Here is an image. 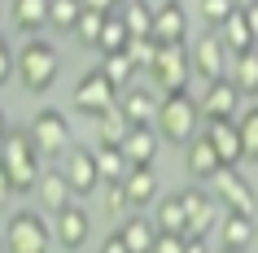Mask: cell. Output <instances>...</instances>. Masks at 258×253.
<instances>
[{"label": "cell", "instance_id": "1", "mask_svg": "<svg viewBox=\"0 0 258 253\" xmlns=\"http://www.w3.org/2000/svg\"><path fill=\"white\" fill-rule=\"evenodd\" d=\"M57 70H61V53H57L48 40L27 35V44H22L18 57H14V79L22 83V92L44 96V92L57 83Z\"/></svg>", "mask_w": 258, "mask_h": 253}, {"label": "cell", "instance_id": "2", "mask_svg": "<svg viewBox=\"0 0 258 253\" xmlns=\"http://www.w3.org/2000/svg\"><path fill=\"white\" fill-rule=\"evenodd\" d=\"M158 135H162L166 144H188L197 127H202V105L188 96V88H175V92H162L158 96Z\"/></svg>", "mask_w": 258, "mask_h": 253}, {"label": "cell", "instance_id": "3", "mask_svg": "<svg viewBox=\"0 0 258 253\" xmlns=\"http://www.w3.org/2000/svg\"><path fill=\"white\" fill-rule=\"evenodd\" d=\"M0 166L9 175L14 192H35V179L44 171V153L35 148L31 131H9L0 140Z\"/></svg>", "mask_w": 258, "mask_h": 253}, {"label": "cell", "instance_id": "4", "mask_svg": "<svg viewBox=\"0 0 258 253\" xmlns=\"http://www.w3.org/2000/svg\"><path fill=\"white\" fill-rule=\"evenodd\" d=\"M184 197V236H188V244L197 249V244H206V236L215 231L219 214H223V205L215 201V192H206L202 184H192L179 192Z\"/></svg>", "mask_w": 258, "mask_h": 253}, {"label": "cell", "instance_id": "5", "mask_svg": "<svg viewBox=\"0 0 258 253\" xmlns=\"http://www.w3.org/2000/svg\"><path fill=\"white\" fill-rule=\"evenodd\" d=\"M162 92H175V88H188L192 79V57H188V40L184 44H158L153 48V61L145 70Z\"/></svg>", "mask_w": 258, "mask_h": 253}, {"label": "cell", "instance_id": "6", "mask_svg": "<svg viewBox=\"0 0 258 253\" xmlns=\"http://www.w3.org/2000/svg\"><path fill=\"white\" fill-rule=\"evenodd\" d=\"M118 83L109 79L101 66H92L88 74H79V83H75V92H70V105L79 109V114H88V118H96V114H105L109 105H118Z\"/></svg>", "mask_w": 258, "mask_h": 253}, {"label": "cell", "instance_id": "7", "mask_svg": "<svg viewBox=\"0 0 258 253\" xmlns=\"http://www.w3.org/2000/svg\"><path fill=\"white\" fill-rule=\"evenodd\" d=\"M5 249L14 253H48L53 249V227L44 223V214H14L5 227Z\"/></svg>", "mask_w": 258, "mask_h": 253}, {"label": "cell", "instance_id": "8", "mask_svg": "<svg viewBox=\"0 0 258 253\" xmlns=\"http://www.w3.org/2000/svg\"><path fill=\"white\" fill-rule=\"evenodd\" d=\"M31 140L40 148L44 157H61L70 148V122L61 109H40L35 118H31Z\"/></svg>", "mask_w": 258, "mask_h": 253}, {"label": "cell", "instance_id": "9", "mask_svg": "<svg viewBox=\"0 0 258 253\" xmlns=\"http://www.w3.org/2000/svg\"><path fill=\"white\" fill-rule=\"evenodd\" d=\"M188 57H192V74H197L202 83L223 79V74H228V66H232V53L223 48L219 31H206L197 44H188Z\"/></svg>", "mask_w": 258, "mask_h": 253}, {"label": "cell", "instance_id": "10", "mask_svg": "<svg viewBox=\"0 0 258 253\" xmlns=\"http://www.w3.org/2000/svg\"><path fill=\"white\" fill-rule=\"evenodd\" d=\"M210 192H215V201L223 205V210L258 214V197H254V188H249V179H241V175H236V166H223V171L210 179Z\"/></svg>", "mask_w": 258, "mask_h": 253}, {"label": "cell", "instance_id": "11", "mask_svg": "<svg viewBox=\"0 0 258 253\" xmlns=\"http://www.w3.org/2000/svg\"><path fill=\"white\" fill-rule=\"evenodd\" d=\"M61 175H66V184L75 197H92L96 188H101V171H96V153L83 144H70L66 148V161H61Z\"/></svg>", "mask_w": 258, "mask_h": 253}, {"label": "cell", "instance_id": "12", "mask_svg": "<svg viewBox=\"0 0 258 253\" xmlns=\"http://www.w3.org/2000/svg\"><path fill=\"white\" fill-rule=\"evenodd\" d=\"M53 240L61 249H83V244L92 240V214L83 210L79 201L61 205V210L53 214Z\"/></svg>", "mask_w": 258, "mask_h": 253}, {"label": "cell", "instance_id": "13", "mask_svg": "<svg viewBox=\"0 0 258 253\" xmlns=\"http://www.w3.org/2000/svg\"><path fill=\"white\" fill-rule=\"evenodd\" d=\"M153 44H184L188 40V14L179 9V0L153 5Z\"/></svg>", "mask_w": 258, "mask_h": 253}, {"label": "cell", "instance_id": "14", "mask_svg": "<svg viewBox=\"0 0 258 253\" xmlns=\"http://www.w3.org/2000/svg\"><path fill=\"white\" fill-rule=\"evenodd\" d=\"M202 135L219 148L223 166L245 161V144H241V127H236V118H206V131H202Z\"/></svg>", "mask_w": 258, "mask_h": 253}, {"label": "cell", "instance_id": "15", "mask_svg": "<svg viewBox=\"0 0 258 253\" xmlns=\"http://www.w3.org/2000/svg\"><path fill=\"white\" fill-rule=\"evenodd\" d=\"M236 109H241V92H236V83L223 74V79H210L202 92V118H236Z\"/></svg>", "mask_w": 258, "mask_h": 253}, {"label": "cell", "instance_id": "16", "mask_svg": "<svg viewBox=\"0 0 258 253\" xmlns=\"http://www.w3.org/2000/svg\"><path fill=\"white\" fill-rule=\"evenodd\" d=\"M184 171L192 175V179H215L219 171H223V157H219V148L206 140V135H192L188 144H184Z\"/></svg>", "mask_w": 258, "mask_h": 253}, {"label": "cell", "instance_id": "17", "mask_svg": "<svg viewBox=\"0 0 258 253\" xmlns=\"http://www.w3.org/2000/svg\"><path fill=\"white\" fill-rule=\"evenodd\" d=\"M118 105H122V114H127V122L132 127H153L158 122V96L149 92V88H122L118 92Z\"/></svg>", "mask_w": 258, "mask_h": 253}, {"label": "cell", "instance_id": "18", "mask_svg": "<svg viewBox=\"0 0 258 253\" xmlns=\"http://www.w3.org/2000/svg\"><path fill=\"white\" fill-rule=\"evenodd\" d=\"M35 197H40L44 214H57L61 205H70L75 201V192H70L66 175H61V166H53V171H40V179H35Z\"/></svg>", "mask_w": 258, "mask_h": 253}, {"label": "cell", "instance_id": "19", "mask_svg": "<svg viewBox=\"0 0 258 253\" xmlns=\"http://www.w3.org/2000/svg\"><path fill=\"white\" fill-rule=\"evenodd\" d=\"M158 148H162L158 127H132L127 140H122V153H127L132 166H153V161H158Z\"/></svg>", "mask_w": 258, "mask_h": 253}, {"label": "cell", "instance_id": "20", "mask_svg": "<svg viewBox=\"0 0 258 253\" xmlns=\"http://www.w3.org/2000/svg\"><path fill=\"white\" fill-rule=\"evenodd\" d=\"M219 240H223V249H254V214L223 210V218H219Z\"/></svg>", "mask_w": 258, "mask_h": 253}, {"label": "cell", "instance_id": "21", "mask_svg": "<svg viewBox=\"0 0 258 253\" xmlns=\"http://www.w3.org/2000/svg\"><path fill=\"white\" fill-rule=\"evenodd\" d=\"M9 22L18 35H40L48 27V0H14L9 5Z\"/></svg>", "mask_w": 258, "mask_h": 253}, {"label": "cell", "instance_id": "22", "mask_svg": "<svg viewBox=\"0 0 258 253\" xmlns=\"http://www.w3.org/2000/svg\"><path fill=\"white\" fill-rule=\"evenodd\" d=\"M219 40H223V48H228L232 57L258 44V40H254V31H249V18H245V9H241V5H236V9H232V14L223 18V22H219Z\"/></svg>", "mask_w": 258, "mask_h": 253}, {"label": "cell", "instance_id": "23", "mask_svg": "<svg viewBox=\"0 0 258 253\" xmlns=\"http://www.w3.org/2000/svg\"><path fill=\"white\" fill-rule=\"evenodd\" d=\"M122 188H127V197H132L136 210H149L158 201V175H153V166H132L122 175Z\"/></svg>", "mask_w": 258, "mask_h": 253}, {"label": "cell", "instance_id": "24", "mask_svg": "<svg viewBox=\"0 0 258 253\" xmlns=\"http://www.w3.org/2000/svg\"><path fill=\"white\" fill-rule=\"evenodd\" d=\"M228 79L236 83V92H241V96H258V44L232 57V66H228Z\"/></svg>", "mask_w": 258, "mask_h": 253}, {"label": "cell", "instance_id": "25", "mask_svg": "<svg viewBox=\"0 0 258 253\" xmlns=\"http://www.w3.org/2000/svg\"><path fill=\"white\" fill-rule=\"evenodd\" d=\"M92 122H96V144H122L127 131H132V122H127L122 105H109L105 114H96Z\"/></svg>", "mask_w": 258, "mask_h": 253}, {"label": "cell", "instance_id": "26", "mask_svg": "<svg viewBox=\"0 0 258 253\" xmlns=\"http://www.w3.org/2000/svg\"><path fill=\"white\" fill-rule=\"evenodd\" d=\"M122 240H127V249L132 253H153V236H158V227L149 223V218H140V214H127L118 223Z\"/></svg>", "mask_w": 258, "mask_h": 253}, {"label": "cell", "instance_id": "27", "mask_svg": "<svg viewBox=\"0 0 258 253\" xmlns=\"http://www.w3.org/2000/svg\"><path fill=\"white\" fill-rule=\"evenodd\" d=\"M101 192V210L109 214V218H127V214H136V205H132V197H127V188H122V179H105V184L96 188Z\"/></svg>", "mask_w": 258, "mask_h": 253}, {"label": "cell", "instance_id": "28", "mask_svg": "<svg viewBox=\"0 0 258 253\" xmlns=\"http://www.w3.org/2000/svg\"><path fill=\"white\" fill-rule=\"evenodd\" d=\"M96 171H101V184L105 179H122V175L132 171V161H127V153H122V144H96Z\"/></svg>", "mask_w": 258, "mask_h": 253}, {"label": "cell", "instance_id": "29", "mask_svg": "<svg viewBox=\"0 0 258 253\" xmlns=\"http://www.w3.org/2000/svg\"><path fill=\"white\" fill-rule=\"evenodd\" d=\"M118 18H122V27L132 31V35H149L153 31V5L149 0H122Z\"/></svg>", "mask_w": 258, "mask_h": 253}, {"label": "cell", "instance_id": "30", "mask_svg": "<svg viewBox=\"0 0 258 253\" xmlns=\"http://www.w3.org/2000/svg\"><path fill=\"white\" fill-rule=\"evenodd\" d=\"M105 18H109V14H101V9H88V5H83V14H79V22L70 27V35H75L83 48H96V40H101V27H105Z\"/></svg>", "mask_w": 258, "mask_h": 253}, {"label": "cell", "instance_id": "31", "mask_svg": "<svg viewBox=\"0 0 258 253\" xmlns=\"http://www.w3.org/2000/svg\"><path fill=\"white\" fill-rule=\"evenodd\" d=\"M127 40H132V31L122 27L118 14H109L101 27V40H96V53H118V48H127Z\"/></svg>", "mask_w": 258, "mask_h": 253}, {"label": "cell", "instance_id": "32", "mask_svg": "<svg viewBox=\"0 0 258 253\" xmlns=\"http://www.w3.org/2000/svg\"><path fill=\"white\" fill-rule=\"evenodd\" d=\"M101 70H105L118 88H127V83H132V74H136V66H132L127 48H118V53H101Z\"/></svg>", "mask_w": 258, "mask_h": 253}, {"label": "cell", "instance_id": "33", "mask_svg": "<svg viewBox=\"0 0 258 253\" xmlns=\"http://www.w3.org/2000/svg\"><path fill=\"white\" fill-rule=\"evenodd\" d=\"M79 14H83V0H48V27L57 31H70L79 22Z\"/></svg>", "mask_w": 258, "mask_h": 253}, {"label": "cell", "instance_id": "34", "mask_svg": "<svg viewBox=\"0 0 258 253\" xmlns=\"http://www.w3.org/2000/svg\"><path fill=\"white\" fill-rule=\"evenodd\" d=\"M236 127H241V144H245V161H258V105H249L236 118Z\"/></svg>", "mask_w": 258, "mask_h": 253}, {"label": "cell", "instance_id": "35", "mask_svg": "<svg viewBox=\"0 0 258 253\" xmlns=\"http://www.w3.org/2000/svg\"><path fill=\"white\" fill-rule=\"evenodd\" d=\"M153 35H132L127 40V57H132V66H136V74H145L149 70V61H153Z\"/></svg>", "mask_w": 258, "mask_h": 253}, {"label": "cell", "instance_id": "36", "mask_svg": "<svg viewBox=\"0 0 258 253\" xmlns=\"http://www.w3.org/2000/svg\"><path fill=\"white\" fill-rule=\"evenodd\" d=\"M232 9H236V0H202V22L210 31H219V22H223Z\"/></svg>", "mask_w": 258, "mask_h": 253}, {"label": "cell", "instance_id": "37", "mask_svg": "<svg viewBox=\"0 0 258 253\" xmlns=\"http://www.w3.org/2000/svg\"><path fill=\"white\" fill-rule=\"evenodd\" d=\"M14 57H18V53H14V48H9L5 40H0V88L14 79Z\"/></svg>", "mask_w": 258, "mask_h": 253}, {"label": "cell", "instance_id": "38", "mask_svg": "<svg viewBox=\"0 0 258 253\" xmlns=\"http://www.w3.org/2000/svg\"><path fill=\"white\" fill-rule=\"evenodd\" d=\"M101 249H105V253H132V249H127V240H122V231H109V236L101 240Z\"/></svg>", "mask_w": 258, "mask_h": 253}, {"label": "cell", "instance_id": "39", "mask_svg": "<svg viewBox=\"0 0 258 253\" xmlns=\"http://www.w3.org/2000/svg\"><path fill=\"white\" fill-rule=\"evenodd\" d=\"M14 197H18V192H14V184H9V175H5V166H0V210H5V205H9Z\"/></svg>", "mask_w": 258, "mask_h": 253}, {"label": "cell", "instance_id": "40", "mask_svg": "<svg viewBox=\"0 0 258 253\" xmlns=\"http://www.w3.org/2000/svg\"><path fill=\"white\" fill-rule=\"evenodd\" d=\"M241 9H245V18H249V31H254V40H258V0H254V5H241Z\"/></svg>", "mask_w": 258, "mask_h": 253}, {"label": "cell", "instance_id": "41", "mask_svg": "<svg viewBox=\"0 0 258 253\" xmlns=\"http://www.w3.org/2000/svg\"><path fill=\"white\" fill-rule=\"evenodd\" d=\"M88 9H101V14H114V5H122V0H83Z\"/></svg>", "mask_w": 258, "mask_h": 253}, {"label": "cell", "instance_id": "42", "mask_svg": "<svg viewBox=\"0 0 258 253\" xmlns=\"http://www.w3.org/2000/svg\"><path fill=\"white\" fill-rule=\"evenodd\" d=\"M9 131H14V127H9V114H5V105H0V140H5Z\"/></svg>", "mask_w": 258, "mask_h": 253}, {"label": "cell", "instance_id": "43", "mask_svg": "<svg viewBox=\"0 0 258 253\" xmlns=\"http://www.w3.org/2000/svg\"><path fill=\"white\" fill-rule=\"evenodd\" d=\"M254 249H258V214H254Z\"/></svg>", "mask_w": 258, "mask_h": 253}, {"label": "cell", "instance_id": "44", "mask_svg": "<svg viewBox=\"0 0 258 253\" xmlns=\"http://www.w3.org/2000/svg\"><path fill=\"white\" fill-rule=\"evenodd\" d=\"M0 253H5V231H0Z\"/></svg>", "mask_w": 258, "mask_h": 253}, {"label": "cell", "instance_id": "45", "mask_svg": "<svg viewBox=\"0 0 258 253\" xmlns=\"http://www.w3.org/2000/svg\"><path fill=\"white\" fill-rule=\"evenodd\" d=\"M236 5H254V0H236Z\"/></svg>", "mask_w": 258, "mask_h": 253}, {"label": "cell", "instance_id": "46", "mask_svg": "<svg viewBox=\"0 0 258 253\" xmlns=\"http://www.w3.org/2000/svg\"><path fill=\"white\" fill-rule=\"evenodd\" d=\"M0 18H5V9H0Z\"/></svg>", "mask_w": 258, "mask_h": 253}]
</instances>
